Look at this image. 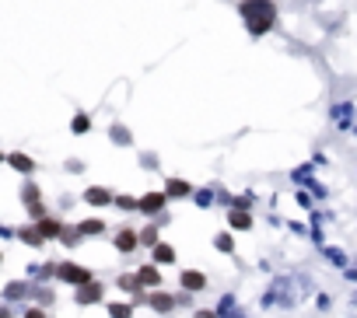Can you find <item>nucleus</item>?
Returning a JSON list of instances; mask_svg holds the SVG:
<instances>
[{"instance_id": "nucleus-1", "label": "nucleus", "mask_w": 357, "mask_h": 318, "mask_svg": "<svg viewBox=\"0 0 357 318\" xmlns=\"http://www.w3.org/2000/svg\"><path fill=\"white\" fill-rule=\"evenodd\" d=\"M242 18H245V28L252 35H267L277 21V8H273V0H242L238 4Z\"/></svg>"}, {"instance_id": "nucleus-2", "label": "nucleus", "mask_w": 357, "mask_h": 318, "mask_svg": "<svg viewBox=\"0 0 357 318\" xmlns=\"http://www.w3.org/2000/svg\"><path fill=\"white\" fill-rule=\"evenodd\" d=\"M57 277L67 280V284H77V287L91 280V273H88L84 266H74V262H60V266H57Z\"/></svg>"}, {"instance_id": "nucleus-3", "label": "nucleus", "mask_w": 357, "mask_h": 318, "mask_svg": "<svg viewBox=\"0 0 357 318\" xmlns=\"http://www.w3.org/2000/svg\"><path fill=\"white\" fill-rule=\"evenodd\" d=\"M74 301H77V304H95V301H102V284H95V280L81 284L77 294H74Z\"/></svg>"}, {"instance_id": "nucleus-4", "label": "nucleus", "mask_w": 357, "mask_h": 318, "mask_svg": "<svg viewBox=\"0 0 357 318\" xmlns=\"http://www.w3.org/2000/svg\"><path fill=\"white\" fill-rule=\"evenodd\" d=\"M165 192H147L144 199H137V210H140V214H158V210L165 206Z\"/></svg>"}, {"instance_id": "nucleus-5", "label": "nucleus", "mask_w": 357, "mask_h": 318, "mask_svg": "<svg viewBox=\"0 0 357 318\" xmlns=\"http://www.w3.org/2000/svg\"><path fill=\"white\" fill-rule=\"evenodd\" d=\"M84 203H91V206H109V203H113V196H109V189L91 186V189L84 192Z\"/></svg>"}, {"instance_id": "nucleus-6", "label": "nucleus", "mask_w": 357, "mask_h": 318, "mask_svg": "<svg viewBox=\"0 0 357 318\" xmlns=\"http://www.w3.org/2000/svg\"><path fill=\"white\" fill-rule=\"evenodd\" d=\"M60 221H53V217H39V235L42 238H60Z\"/></svg>"}, {"instance_id": "nucleus-7", "label": "nucleus", "mask_w": 357, "mask_h": 318, "mask_svg": "<svg viewBox=\"0 0 357 318\" xmlns=\"http://www.w3.org/2000/svg\"><path fill=\"white\" fill-rule=\"evenodd\" d=\"M182 287H186V290H203V287H207V277L186 270V273H182Z\"/></svg>"}, {"instance_id": "nucleus-8", "label": "nucleus", "mask_w": 357, "mask_h": 318, "mask_svg": "<svg viewBox=\"0 0 357 318\" xmlns=\"http://www.w3.org/2000/svg\"><path fill=\"white\" fill-rule=\"evenodd\" d=\"M8 161H11V168H18V172H25V175H28V172L35 168V161H32L28 154H21V150H15V154L8 157Z\"/></svg>"}, {"instance_id": "nucleus-9", "label": "nucleus", "mask_w": 357, "mask_h": 318, "mask_svg": "<svg viewBox=\"0 0 357 318\" xmlns=\"http://www.w3.org/2000/svg\"><path fill=\"white\" fill-rule=\"evenodd\" d=\"M116 248H119V252H133V248H137V231H130V228L119 231V235H116Z\"/></svg>"}, {"instance_id": "nucleus-10", "label": "nucleus", "mask_w": 357, "mask_h": 318, "mask_svg": "<svg viewBox=\"0 0 357 318\" xmlns=\"http://www.w3.org/2000/svg\"><path fill=\"white\" fill-rule=\"evenodd\" d=\"M228 224H231L235 231H249V228H252V217L245 214V210H231V217H228Z\"/></svg>"}, {"instance_id": "nucleus-11", "label": "nucleus", "mask_w": 357, "mask_h": 318, "mask_svg": "<svg viewBox=\"0 0 357 318\" xmlns=\"http://www.w3.org/2000/svg\"><path fill=\"white\" fill-rule=\"evenodd\" d=\"M25 294H32V287H28V284H18V280H15V284H8V287H4V297H8V301H21Z\"/></svg>"}, {"instance_id": "nucleus-12", "label": "nucleus", "mask_w": 357, "mask_h": 318, "mask_svg": "<svg viewBox=\"0 0 357 318\" xmlns=\"http://www.w3.org/2000/svg\"><path fill=\"white\" fill-rule=\"evenodd\" d=\"M172 297L168 294H162V290H155V294H151V308H155V311H172Z\"/></svg>"}, {"instance_id": "nucleus-13", "label": "nucleus", "mask_w": 357, "mask_h": 318, "mask_svg": "<svg viewBox=\"0 0 357 318\" xmlns=\"http://www.w3.org/2000/svg\"><path fill=\"white\" fill-rule=\"evenodd\" d=\"M137 284H147V287H155V284H162V277H158V270H155V266H144V270L137 273Z\"/></svg>"}, {"instance_id": "nucleus-14", "label": "nucleus", "mask_w": 357, "mask_h": 318, "mask_svg": "<svg viewBox=\"0 0 357 318\" xmlns=\"http://www.w3.org/2000/svg\"><path fill=\"white\" fill-rule=\"evenodd\" d=\"M155 262H165V266L175 262V248L172 245H155Z\"/></svg>"}, {"instance_id": "nucleus-15", "label": "nucleus", "mask_w": 357, "mask_h": 318, "mask_svg": "<svg viewBox=\"0 0 357 318\" xmlns=\"http://www.w3.org/2000/svg\"><path fill=\"white\" fill-rule=\"evenodd\" d=\"M109 137H113V140H116L119 147L133 143V137H130V130H126V126H113V130H109Z\"/></svg>"}, {"instance_id": "nucleus-16", "label": "nucleus", "mask_w": 357, "mask_h": 318, "mask_svg": "<svg viewBox=\"0 0 357 318\" xmlns=\"http://www.w3.org/2000/svg\"><path fill=\"white\" fill-rule=\"evenodd\" d=\"M189 192H193V189H189L182 179H172V182H168V189H165V196H189Z\"/></svg>"}, {"instance_id": "nucleus-17", "label": "nucleus", "mask_w": 357, "mask_h": 318, "mask_svg": "<svg viewBox=\"0 0 357 318\" xmlns=\"http://www.w3.org/2000/svg\"><path fill=\"white\" fill-rule=\"evenodd\" d=\"M21 199L28 203V210H35V206H42V203H39V189H35V186H25V189H21Z\"/></svg>"}, {"instance_id": "nucleus-18", "label": "nucleus", "mask_w": 357, "mask_h": 318, "mask_svg": "<svg viewBox=\"0 0 357 318\" xmlns=\"http://www.w3.org/2000/svg\"><path fill=\"white\" fill-rule=\"evenodd\" d=\"M77 231H81V235H102V231H106V224H102V221H84Z\"/></svg>"}, {"instance_id": "nucleus-19", "label": "nucleus", "mask_w": 357, "mask_h": 318, "mask_svg": "<svg viewBox=\"0 0 357 318\" xmlns=\"http://www.w3.org/2000/svg\"><path fill=\"white\" fill-rule=\"evenodd\" d=\"M70 130H74V133H88V130H91V119H88V116L81 112V116H74V123H70Z\"/></svg>"}, {"instance_id": "nucleus-20", "label": "nucleus", "mask_w": 357, "mask_h": 318, "mask_svg": "<svg viewBox=\"0 0 357 318\" xmlns=\"http://www.w3.org/2000/svg\"><path fill=\"white\" fill-rule=\"evenodd\" d=\"M119 287H123L126 294H137V290H140V284H137V277H119Z\"/></svg>"}, {"instance_id": "nucleus-21", "label": "nucleus", "mask_w": 357, "mask_h": 318, "mask_svg": "<svg viewBox=\"0 0 357 318\" xmlns=\"http://www.w3.org/2000/svg\"><path fill=\"white\" fill-rule=\"evenodd\" d=\"M130 311H133L130 304H109V315H113V318H130Z\"/></svg>"}, {"instance_id": "nucleus-22", "label": "nucleus", "mask_w": 357, "mask_h": 318, "mask_svg": "<svg viewBox=\"0 0 357 318\" xmlns=\"http://www.w3.org/2000/svg\"><path fill=\"white\" fill-rule=\"evenodd\" d=\"M137 241H144V245H155V241H158V228H147V231H144Z\"/></svg>"}, {"instance_id": "nucleus-23", "label": "nucleus", "mask_w": 357, "mask_h": 318, "mask_svg": "<svg viewBox=\"0 0 357 318\" xmlns=\"http://www.w3.org/2000/svg\"><path fill=\"white\" fill-rule=\"evenodd\" d=\"M18 238H21L25 245H39V241H42V235H39V231H21Z\"/></svg>"}, {"instance_id": "nucleus-24", "label": "nucleus", "mask_w": 357, "mask_h": 318, "mask_svg": "<svg viewBox=\"0 0 357 318\" xmlns=\"http://www.w3.org/2000/svg\"><path fill=\"white\" fill-rule=\"evenodd\" d=\"M214 245H218L221 252H231V235H218V238H214Z\"/></svg>"}, {"instance_id": "nucleus-25", "label": "nucleus", "mask_w": 357, "mask_h": 318, "mask_svg": "<svg viewBox=\"0 0 357 318\" xmlns=\"http://www.w3.org/2000/svg\"><path fill=\"white\" fill-rule=\"evenodd\" d=\"M116 203H119L123 210H137V199H133V196H116Z\"/></svg>"}, {"instance_id": "nucleus-26", "label": "nucleus", "mask_w": 357, "mask_h": 318, "mask_svg": "<svg viewBox=\"0 0 357 318\" xmlns=\"http://www.w3.org/2000/svg\"><path fill=\"white\" fill-rule=\"evenodd\" d=\"M60 238H64L67 245H74V241L81 238V231H64V228H60Z\"/></svg>"}, {"instance_id": "nucleus-27", "label": "nucleus", "mask_w": 357, "mask_h": 318, "mask_svg": "<svg viewBox=\"0 0 357 318\" xmlns=\"http://www.w3.org/2000/svg\"><path fill=\"white\" fill-rule=\"evenodd\" d=\"M196 206H211V192H196Z\"/></svg>"}, {"instance_id": "nucleus-28", "label": "nucleus", "mask_w": 357, "mask_h": 318, "mask_svg": "<svg viewBox=\"0 0 357 318\" xmlns=\"http://www.w3.org/2000/svg\"><path fill=\"white\" fill-rule=\"evenodd\" d=\"M218 318H245V315H242V311H231V308H228V311H224V315H218Z\"/></svg>"}, {"instance_id": "nucleus-29", "label": "nucleus", "mask_w": 357, "mask_h": 318, "mask_svg": "<svg viewBox=\"0 0 357 318\" xmlns=\"http://www.w3.org/2000/svg\"><path fill=\"white\" fill-rule=\"evenodd\" d=\"M25 318H46V315H42L39 308H32V311H25Z\"/></svg>"}, {"instance_id": "nucleus-30", "label": "nucleus", "mask_w": 357, "mask_h": 318, "mask_svg": "<svg viewBox=\"0 0 357 318\" xmlns=\"http://www.w3.org/2000/svg\"><path fill=\"white\" fill-rule=\"evenodd\" d=\"M196 318H218L214 311H196Z\"/></svg>"}, {"instance_id": "nucleus-31", "label": "nucleus", "mask_w": 357, "mask_h": 318, "mask_svg": "<svg viewBox=\"0 0 357 318\" xmlns=\"http://www.w3.org/2000/svg\"><path fill=\"white\" fill-rule=\"evenodd\" d=\"M0 318H11V311H8V308H0Z\"/></svg>"}, {"instance_id": "nucleus-32", "label": "nucleus", "mask_w": 357, "mask_h": 318, "mask_svg": "<svg viewBox=\"0 0 357 318\" xmlns=\"http://www.w3.org/2000/svg\"><path fill=\"white\" fill-rule=\"evenodd\" d=\"M354 304H357V294H354Z\"/></svg>"}, {"instance_id": "nucleus-33", "label": "nucleus", "mask_w": 357, "mask_h": 318, "mask_svg": "<svg viewBox=\"0 0 357 318\" xmlns=\"http://www.w3.org/2000/svg\"><path fill=\"white\" fill-rule=\"evenodd\" d=\"M0 262H4V255H0Z\"/></svg>"}, {"instance_id": "nucleus-34", "label": "nucleus", "mask_w": 357, "mask_h": 318, "mask_svg": "<svg viewBox=\"0 0 357 318\" xmlns=\"http://www.w3.org/2000/svg\"><path fill=\"white\" fill-rule=\"evenodd\" d=\"M0 161H4V157H0Z\"/></svg>"}]
</instances>
